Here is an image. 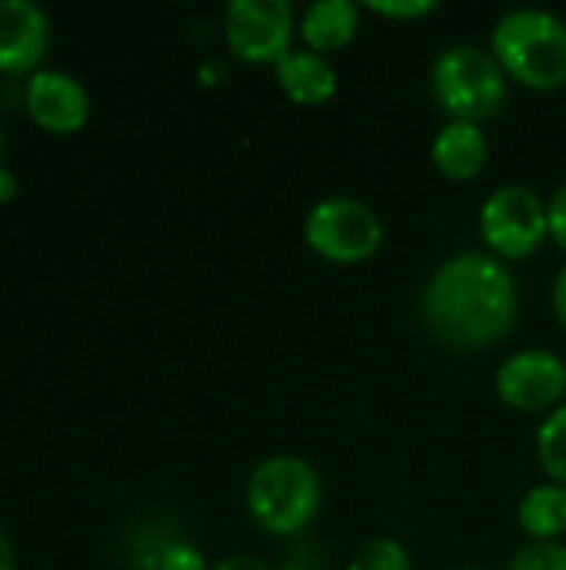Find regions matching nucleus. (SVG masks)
Masks as SVG:
<instances>
[{
  "label": "nucleus",
  "instance_id": "1",
  "mask_svg": "<svg viewBox=\"0 0 566 570\" xmlns=\"http://www.w3.org/2000/svg\"><path fill=\"white\" fill-rule=\"evenodd\" d=\"M420 307L427 327L444 344L457 351H480L510 334L520 294L504 261L467 250L434 271Z\"/></svg>",
  "mask_w": 566,
  "mask_h": 570
},
{
  "label": "nucleus",
  "instance_id": "2",
  "mask_svg": "<svg viewBox=\"0 0 566 570\" xmlns=\"http://www.w3.org/2000/svg\"><path fill=\"white\" fill-rule=\"evenodd\" d=\"M490 47L504 73L530 90H557L566 83V20L550 10L520 7L504 13Z\"/></svg>",
  "mask_w": 566,
  "mask_h": 570
},
{
  "label": "nucleus",
  "instance_id": "3",
  "mask_svg": "<svg viewBox=\"0 0 566 570\" xmlns=\"http://www.w3.org/2000/svg\"><path fill=\"white\" fill-rule=\"evenodd\" d=\"M244 501L257 528L274 538H294L307 531L320 514L324 484L307 461L277 454L254 468Z\"/></svg>",
  "mask_w": 566,
  "mask_h": 570
},
{
  "label": "nucleus",
  "instance_id": "4",
  "mask_svg": "<svg viewBox=\"0 0 566 570\" xmlns=\"http://www.w3.org/2000/svg\"><path fill=\"white\" fill-rule=\"evenodd\" d=\"M507 73L494 50L457 43L437 53L430 67V94L450 120L480 124L507 104Z\"/></svg>",
  "mask_w": 566,
  "mask_h": 570
},
{
  "label": "nucleus",
  "instance_id": "5",
  "mask_svg": "<svg viewBox=\"0 0 566 570\" xmlns=\"http://www.w3.org/2000/svg\"><path fill=\"white\" fill-rule=\"evenodd\" d=\"M304 237L314 254L334 264H360L384 244V224L377 210L354 197H327L314 204L304 224Z\"/></svg>",
  "mask_w": 566,
  "mask_h": 570
},
{
  "label": "nucleus",
  "instance_id": "6",
  "mask_svg": "<svg viewBox=\"0 0 566 570\" xmlns=\"http://www.w3.org/2000/svg\"><path fill=\"white\" fill-rule=\"evenodd\" d=\"M480 234L504 261L530 257L547 234V204L527 184L497 187L480 207Z\"/></svg>",
  "mask_w": 566,
  "mask_h": 570
},
{
  "label": "nucleus",
  "instance_id": "7",
  "mask_svg": "<svg viewBox=\"0 0 566 570\" xmlns=\"http://www.w3.org/2000/svg\"><path fill=\"white\" fill-rule=\"evenodd\" d=\"M294 7L287 0H230L224 33L230 50L247 63H277L294 50Z\"/></svg>",
  "mask_w": 566,
  "mask_h": 570
},
{
  "label": "nucleus",
  "instance_id": "8",
  "mask_svg": "<svg viewBox=\"0 0 566 570\" xmlns=\"http://www.w3.org/2000/svg\"><path fill=\"white\" fill-rule=\"evenodd\" d=\"M497 394L517 411H557L566 394V364L554 351L530 347L510 354L497 367Z\"/></svg>",
  "mask_w": 566,
  "mask_h": 570
},
{
  "label": "nucleus",
  "instance_id": "9",
  "mask_svg": "<svg viewBox=\"0 0 566 570\" xmlns=\"http://www.w3.org/2000/svg\"><path fill=\"white\" fill-rule=\"evenodd\" d=\"M30 117L53 134H73L90 117L87 87L67 70H33L23 90Z\"/></svg>",
  "mask_w": 566,
  "mask_h": 570
},
{
  "label": "nucleus",
  "instance_id": "10",
  "mask_svg": "<svg viewBox=\"0 0 566 570\" xmlns=\"http://www.w3.org/2000/svg\"><path fill=\"white\" fill-rule=\"evenodd\" d=\"M50 47V17L33 0H0V70H30Z\"/></svg>",
  "mask_w": 566,
  "mask_h": 570
},
{
  "label": "nucleus",
  "instance_id": "11",
  "mask_svg": "<svg viewBox=\"0 0 566 570\" xmlns=\"http://www.w3.org/2000/svg\"><path fill=\"white\" fill-rule=\"evenodd\" d=\"M274 73H277V83L284 87V94L294 104H304V107L324 104V100H330L337 94V70H334V63L324 53L310 50V47L287 50L274 63Z\"/></svg>",
  "mask_w": 566,
  "mask_h": 570
},
{
  "label": "nucleus",
  "instance_id": "12",
  "mask_svg": "<svg viewBox=\"0 0 566 570\" xmlns=\"http://www.w3.org/2000/svg\"><path fill=\"white\" fill-rule=\"evenodd\" d=\"M430 157L437 164V170L450 180H474L490 157L487 137L480 130V124L470 120H447L434 144H430Z\"/></svg>",
  "mask_w": 566,
  "mask_h": 570
},
{
  "label": "nucleus",
  "instance_id": "13",
  "mask_svg": "<svg viewBox=\"0 0 566 570\" xmlns=\"http://www.w3.org/2000/svg\"><path fill=\"white\" fill-rule=\"evenodd\" d=\"M360 27V7L350 0H317L300 13V33L310 50L330 53L354 40Z\"/></svg>",
  "mask_w": 566,
  "mask_h": 570
},
{
  "label": "nucleus",
  "instance_id": "14",
  "mask_svg": "<svg viewBox=\"0 0 566 570\" xmlns=\"http://www.w3.org/2000/svg\"><path fill=\"white\" fill-rule=\"evenodd\" d=\"M520 528L534 541H557L566 534V488L564 484H537L517 508Z\"/></svg>",
  "mask_w": 566,
  "mask_h": 570
},
{
  "label": "nucleus",
  "instance_id": "15",
  "mask_svg": "<svg viewBox=\"0 0 566 570\" xmlns=\"http://www.w3.org/2000/svg\"><path fill=\"white\" fill-rule=\"evenodd\" d=\"M537 461L554 484L566 488V404L537 428Z\"/></svg>",
  "mask_w": 566,
  "mask_h": 570
},
{
  "label": "nucleus",
  "instance_id": "16",
  "mask_svg": "<svg viewBox=\"0 0 566 570\" xmlns=\"http://www.w3.org/2000/svg\"><path fill=\"white\" fill-rule=\"evenodd\" d=\"M347 570H414L410 564V551L394 541V538H377V541H367Z\"/></svg>",
  "mask_w": 566,
  "mask_h": 570
},
{
  "label": "nucleus",
  "instance_id": "17",
  "mask_svg": "<svg viewBox=\"0 0 566 570\" xmlns=\"http://www.w3.org/2000/svg\"><path fill=\"white\" fill-rule=\"evenodd\" d=\"M510 570H566V544H560V541H530L514 554Z\"/></svg>",
  "mask_w": 566,
  "mask_h": 570
},
{
  "label": "nucleus",
  "instance_id": "18",
  "mask_svg": "<svg viewBox=\"0 0 566 570\" xmlns=\"http://www.w3.org/2000/svg\"><path fill=\"white\" fill-rule=\"evenodd\" d=\"M374 13L380 17H394V20H417V17H427L437 10L434 0H370L367 3Z\"/></svg>",
  "mask_w": 566,
  "mask_h": 570
},
{
  "label": "nucleus",
  "instance_id": "19",
  "mask_svg": "<svg viewBox=\"0 0 566 570\" xmlns=\"http://www.w3.org/2000/svg\"><path fill=\"white\" fill-rule=\"evenodd\" d=\"M160 570H207V558L193 544L173 541L160 551Z\"/></svg>",
  "mask_w": 566,
  "mask_h": 570
},
{
  "label": "nucleus",
  "instance_id": "20",
  "mask_svg": "<svg viewBox=\"0 0 566 570\" xmlns=\"http://www.w3.org/2000/svg\"><path fill=\"white\" fill-rule=\"evenodd\" d=\"M547 234L560 250H566V184L557 187V194L547 204Z\"/></svg>",
  "mask_w": 566,
  "mask_h": 570
},
{
  "label": "nucleus",
  "instance_id": "21",
  "mask_svg": "<svg viewBox=\"0 0 566 570\" xmlns=\"http://www.w3.org/2000/svg\"><path fill=\"white\" fill-rule=\"evenodd\" d=\"M210 570H270L260 558H254V554H230V558H224V561H217Z\"/></svg>",
  "mask_w": 566,
  "mask_h": 570
},
{
  "label": "nucleus",
  "instance_id": "22",
  "mask_svg": "<svg viewBox=\"0 0 566 570\" xmlns=\"http://www.w3.org/2000/svg\"><path fill=\"white\" fill-rule=\"evenodd\" d=\"M550 301H554V314H557V321L566 327V267L557 274V281H554V294H550Z\"/></svg>",
  "mask_w": 566,
  "mask_h": 570
},
{
  "label": "nucleus",
  "instance_id": "23",
  "mask_svg": "<svg viewBox=\"0 0 566 570\" xmlns=\"http://www.w3.org/2000/svg\"><path fill=\"white\" fill-rule=\"evenodd\" d=\"M13 194H17V174H13L10 167H3V164H0V204H3V200H10Z\"/></svg>",
  "mask_w": 566,
  "mask_h": 570
},
{
  "label": "nucleus",
  "instance_id": "24",
  "mask_svg": "<svg viewBox=\"0 0 566 570\" xmlns=\"http://www.w3.org/2000/svg\"><path fill=\"white\" fill-rule=\"evenodd\" d=\"M0 570H17V554L13 544L7 541V534L0 531Z\"/></svg>",
  "mask_w": 566,
  "mask_h": 570
},
{
  "label": "nucleus",
  "instance_id": "25",
  "mask_svg": "<svg viewBox=\"0 0 566 570\" xmlns=\"http://www.w3.org/2000/svg\"><path fill=\"white\" fill-rule=\"evenodd\" d=\"M280 570H304V568H300V564H284Z\"/></svg>",
  "mask_w": 566,
  "mask_h": 570
},
{
  "label": "nucleus",
  "instance_id": "26",
  "mask_svg": "<svg viewBox=\"0 0 566 570\" xmlns=\"http://www.w3.org/2000/svg\"><path fill=\"white\" fill-rule=\"evenodd\" d=\"M0 154H3V134H0Z\"/></svg>",
  "mask_w": 566,
  "mask_h": 570
},
{
  "label": "nucleus",
  "instance_id": "27",
  "mask_svg": "<svg viewBox=\"0 0 566 570\" xmlns=\"http://www.w3.org/2000/svg\"><path fill=\"white\" fill-rule=\"evenodd\" d=\"M464 570H477V568H464Z\"/></svg>",
  "mask_w": 566,
  "mask_h": 570
}]
</instances>
